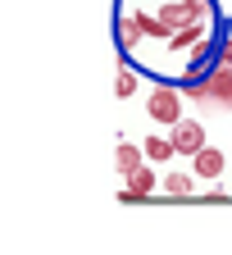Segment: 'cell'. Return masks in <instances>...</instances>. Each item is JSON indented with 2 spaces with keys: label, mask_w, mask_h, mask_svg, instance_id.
<instances>
[{
  "label": "cell",
  "mask_w": 232,
  "mask_h": 255,
  "mask_svg": "<svg viewBox=\"0 0 232 255\" xmlns=\"http://www.w3.org/2000/svg\"><path fill=\"white\" fill-rule=\"evenodd\" d=\"M146 164V146H132V141H118V150H114V169L127 178L132 169H141Z\"/></svg>",
  "instance_id": "cell-6"
},
{
  "label": "cell",
  "mask_w": 232,
  "mask_h": 255,
  "mask_svg": "<svg viewBox=\"0 0 232 255\" xmlns=\"http://www.w3.org/2000/svg\"><path fill=\"white\" fill-rule=\"evenodd\" d=\"M114 41H118L123 59H132V55H137V46L146 41V27L137 23V14H123V9H118V18H114Z\"/></svg>",
  "instance_id": "cell-2"
},
{
  "label": "cell",
  "mask_w": 232,
  "mask_h": 255,
  "mask_svg": "<svg viewBox=\"0 0 232 255\" xmlns=\"http://www.w3.org/2000/svg\"><path fill=\"white\" fill-rule=\"evenodd\" d=\"M191 173L201 178V182H214L223 173V150L219 146H201V150L191 155Z\"/></svg>",
  "instance_id": "cell-4"
},
{
  "label": "cell",
  "mask_w": 232,
  "mask_h": 255,
  "mask_svg": "<svg viewBox=\"0 0 232 255\" xmlns=\"http://www.w3.org/2000/svg\"><path fill=\"white\" fill-rule=\"evenodd\" d=\"M141 146H146V159H150V164H169V159L178 155L173 137H159V132H155V137H146Z\"/></svg>",
  "instance_id": "cell-7"
},
{
  "label": "cell",
  "mask_w": 232,
  "mask_h": 255,
  "mask_svg": "<svg viewBox=\"0 0 232 255\" xmlns=\"http://www.w3.org/2000/svg\"><path fill=\"white\" fill-rule=\"evenodd\" d=\"M169 137H173V146H178V155H196V150H201V146H205V128H201V123H196V119H187V114H182V119L173 123V132H169Z\"/></svg>",
  "instance_id": "cell-3"
},
{
  "label": "cell",
  "mask_w": 232,
  "mask_h": 255,
  "mask_svg": "<svg viewBox=\"0 0 232 255\" xmlns=\"http://www.w3.org/2000/svg\"><path fill=\"white\" fill-rule=\"evenodd\" d=\"M182 101H187V96H182L178 87H155V91L146 96V114H150L155 123H164V128H173V123L182 119Z\"/></svg>",
  "instance_id": "cell-1"
},
{
  "label": "cell",
  "mask_w": 232,
  "mask_h": 255,
  "mask_svg": "<svg viewBox=\"0 0 232 255\" xmlns=\"http://www.w3.org/2000/svg\"><path fill=\"white\" fill-rule=\"evenodd\" d=\"M219 64H223V69H232V32H223V37H219Z\"/></svg>",
  "instance_id": "cell-10"
},
{
  "label": "cell",
  "mask_w": 232,
  "mask_h": 255,
  "mask_svg": "<svg viewBox=\"0 0 232 255\" xmlns=\"http://www.w3.org/2000/svg\"><path fill=\"white\" fill-rule=\"evenodd\" d=\"M132 91H137V73H132V69H127V64H123V73L114 78V96H118V101H127V96H132Z\"/></svg>",
  "instance_id": "cell-9"
},
{
  "label": "cell",
  "mask_w": 232,
  "mask_h": 255,
  "mask_svg": "<svg viewBox=\"0 0 232 255\" xmlns=\"http://www.w3.org/2000/svg\"><path fill=\"white\" fill-rule=\"evenodd\" d=\"M196 182H201L196 173H169V178H164V191H169V196H191Z\"/></svg>",
  "instance_id": "cell-8"
},
{
  "label": "cell",
  "mask_w": 232,
  "mask_h": 255,
  "mask_svg": "<svg viewBox=\"0 0 232 255\" xmlns=\"http://www.w3.org/2000/svg\"><path fill=\"white\" fill-rule=\"evenodd\" d=\"M155 187H159V178H155L150 159H146L141 169H132V173H127V191H123V201H141V196H150Z\"/></svg>",
  "instance_id": "cell-5"
}]
</instances>
